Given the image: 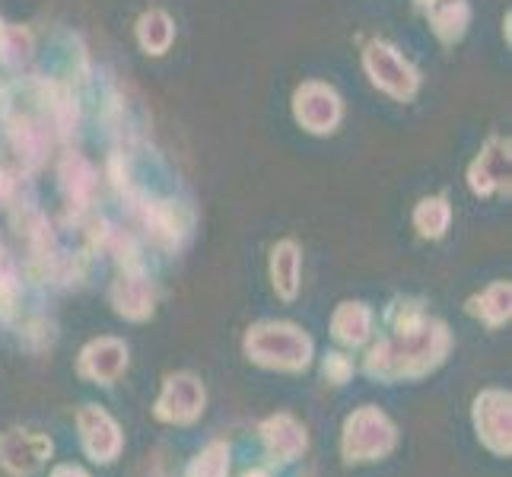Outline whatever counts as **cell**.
Returning <instances> with one entry per match:
<instances>
[{"label":"cell","mask_w":512,"mask_h":477,"mask_svg":"<svg viewBox=\"0 0 512 477\" xmlns=\"http://www.w3.org/2000/svg\"><path fill=\"white\" fill-rule=\"evenodd\" d=\"M452 344V334L446 322L427 318L411 334H395L392 341H379L366 357V373L395 379V376H420L427 369L446 360V350Z\"/></svg>","instance_id":"1"},{"label":"cell","mask_w":512,"mask_h":477,"mask_svg":"<svg viewBox=\"0 0 512 477\" xmlns=\"http://www.w3.org/2000/svg\"><path fill=\"white\" fill-rule=\"evenodd\" d=\"M360 64H363V74L369 80L373 90H379L382 96H388L392 102L408 105L420 96V86H423V74L420 67L404 55V51L388 42V39H366L360 48Z\"/></svg>","instance_id":"2"},{"label":"cell","mask_w":512,"mask_h":477,"mask_svg":"<svg viewBox=\"0 0 512 477\" xmlns=\"http://www.w3.org/2000/svg\"><path fill=\"white\" fill-rule=\"evenodd\" d=\"M249 360L268 369H306L312 360V338L293 322H258L245 334Z\"/></svg>","instance_id":"3"},{"label":"cell","mask_w":512,"mask_h":477,"mask_svg":"<svg viewBox=\"0 0 512 477\" xmlns=\"http://www.w3.org/2000/svg\"><path fill=\"white\" fill-rule=\"evenodd\" d=\"M290 112L299 131H306L309 137H331L338 134L344 125V96L338 93V86H331L325 80H303L293 90Z\"/></svg>","instance_id":"4"},{"label":"cell","mask_w":512,"mask_h":477,"mask_svg":"<svg viewBox=\"0 0 512 477\" xmlns=\"http://www.w3.org/2000/svg\"><path fill=\"white\" fill-rule=\"evenodd\" d=\"M509 175H512V140L503 134H490L465 169V185L474 198L490 201L497 194H509Z\"/></svg>","instance_id":"5"},{"label":"cell","mask_w":512,"mask_h":477,"mask_svg":"<svg viewBox=\"0 0 512 477\" xmlns=\"http://www.w3.org/2000/svg\"><path fill=\"white\" fill-rule=\"evenodd\" d=\"M392 446H395V430L379 411L366 408L347 420V436H344L347 462H373V458L385 455Z\"/></svg>","instance_id":"6"},{"label":"cell","mask_w":512,"mask_h":477,"mask_svg":"<svg viewBox=\"0 0 512 477\" xmlns=\"http://www.w3.org/2000/svg\"><path fill=\"white\" fill-rule=\"evenodd\" d=\"M109 299L112 306L121 318H128V322H147L153 315V284L150 277L140 271V268H121L118 280L109 290Z\"/></svg>","instance_id":"7"},{"label":"cell","mask_w":512,"mask_h":477,"mask_svg":"<svg viewBox=\"0 0 512 477\" xmlns=\"http://www.w3.org/2000/svg\"><path fill=\"white\" fill-rule=\"evenodd\" d=\"M201 411H204L201 382L191 373L169 376L166 388H163V398L156 401V414H160L163 420H172V423H191Z\"/></svg>","instance_id":"8"},{"label":"cell","mask_w":512,"mask_h":477,"mask_svg":"<svg viewBox=\"0 0 512 477\" xmlns=\"http://www.w3.org/2000/svg\"><path fill=\"white\" fill-rule=\"evenodd\" d=\"M58 185H61L64 198L70 204H74L77 210H86L93 204L96 191H99V172L83 153L64 150L61 163H58Z\"/></svg>","instance_id":"9"},{"label":"cell","mask_w":512,"mask_h":477,"mask_svg":"<svg viewBox=\"0 0 512 477\" xmlns=\"http://www.w3.org/2000/svg\"><path fill=\"white\" fill-rule=\"evenodd\" d=\"M474 420H478V436L484 443L497 455H509V395L484 392L474 401Z\"/></svg>","instance_id":"10"},{"label":"cell","mask_w":512,"mask_h":477,"mask_svg":"<svg viewBox=\"0 0 512 477\" xmlns=\"http://www.w3.org/2000/svg\"><path fill=\"white\" fill-rule=\"evenodd\" d=\"M48 455H51V443L42 436L20 433V430H10L7 436H0V462L16 477L39 471Z\"/></svg>","instance_id":"11"},{"label":"cell","mask_w":512,"mask_h":477,"mask_svg":"<svg viewBox=\"0 0 512 477\" xmlns=\"http://www.w3.org/2000/svg\"><path fill=\"white\" fill-rule=\"evenodd\" d=\"M128 366V347L121 344L118 338H99L90 341L80 353V373L93 382L109 385L115 382Z\"/></svg>","instance_id":"12"},{"label":"cell","mask_w":512,"mask_h":477,"mask_svg":"<svg viewBox=\"0 0 512 477\" xmlns=\"http://www.w3.org/2000/svg\"><path fill=\"white\" fill-rule=\"evenodd\" d=\"M175 20L163 7H147L134 20V42L147 58H166L175 45Z\"/></svg>","instance_id":"13"},{"label":"cell","mask_w":512,"mask_h":477,"mask_svg":"<svg viewBox=\"0 0 512 477\" xmlns=\"http://www.w3.org/2000/svg\"><path fill=\"white\" fill-rule=\"evenodd\" d=\"M271 287L274 293L284 299V303H293L299 293V277H303V249H299L296 239H280L271 245Z\"/></svg>","instance_id":"14"},{"label":"cell","mask_w":512,"mask_h":477,"mask_svg":"<svg viewBox=\"0 0 512 477\" xmlns=\"http://www.w3.org/2000/svg\"><path fill=\"white\" fill-rule=\"evenodd\" d=\"M80 433H83L86 452H90L96 462H112L121 449V436H118L115 420L96 408L80 411Z\"/></svg>","instance_id":"15"},{"label":"cell","mask_w":512,"mask_h":477,"mask_svg":"<svg viewBox=\"0 0 512 477\" xmlns=\"http://www.w3.org/2000/svg\"><path fill=\"white\" fill-rule=\"evenodd\" d=\"M427 23H430V32L439 39V45H458L468 35V26H471V4L468 0H443V4L430 7L427 13Z\"/></svg>","instance_id":"16"},{"label":"cell","mask_w":512,"mask_h":477,"mask_svg":"<svg viewBox=\"0 0 512 477\" xmlns=\"http://www.w3.org/2000/svg\"><path fill=\"white\" fill-rule=\"evenodd\" d=\"M331 334H334V341H341L347 347H360L369 334H373V309L360 303V299L357 303L347 299V303H341L331 315Z\"/></svg>","instance_id":"17"},{"label":"cell","mask_w":512,"mask_h":477,"mask_svg":"<svg viewBox=\"0 0 512 477\" xmlns=\"http://www.w3.org/2000/svg\"><path fill=\"white\" fill-rule=\"evenodd\" d=\"M512 303V287H509V280H493L490 287H484L481 293H474L468 299V315H474L478 322H484L487 328H500L509 322V309Z\"/></svg>","instance_id":"18"},{"label":"cell","mask_w":512,"mask_h":477,"mask_svg":"<svg viewBox=\"0 0 512 477\" xmlns=\"http://www.w3.org/2000/svg\"><path fill=\"white\" fill-rule=\"evenodd\" d=\"M414 229H417V236L420 239H443L449 233V226H452V204H449V194H427V198H420L414 204Z\"/></svg>","instance_id":"19"},{"label":"cell","mask_w":512,"mask_h":477,"mask_svg":"<svg viewBox=\"0 0 512 477\" xmlns=\"http://www.w3.org/2000/svg\"><path fill=\"white\" fill-rule=\"evenodd\" d=\"M261 433H264V439H268L271 452L284 458V462H293V458L306 449V430L299 427L293 417H287V414L268 420Z\"/></svg>","instance_id":"20"},{"label":"cell","mask_w":512,"mask_h":477,"mask_svg":"<svg viewBox=\"0 0 512 477\" xmlns=\"http://www.w3.org/2000/svg\"><path fill=\"white\" fill-rule=\"evenodd\" d=\"M32 51H35V42L26 26L0 20V64L7 70H23L32 58Z\"/></svg>","instance_id":"21"},{"label":"cell","mask_w":512,"mask_h":477,"mask_svg":"<svg viewBox=\"0 0 512 477\" xmlns=\"http://www.w3.org/2000/svg\"><path fill=\"white\" fill-rule=\"evenodd\" d=\"M229 471V458H226V446H210L207 452L198 455V462L191 465V477H226Z\"/></svg>","instance_id":"22"},{"label":"cell","mask_w":512,"mask_h":477,"mask_svg":"<svg viewBox=\"0 0 512 477\" xmlns=\"http://www.w3.org/2000/svg\"><path fill=\"white\" fill-rule=\"evenodd\" d=\"M16 299H20V280H16L13 268L0 264V322H10L16 315Z\"/></svg>","instance_id":"23"},{"label":"cell","mask_w":512,"mask_h":477,"mask_svg":"<svg viewBox=\"0 0 512 477\" xmlns=\"http://www.w3.org/2000/svg\"><path fill=\"white\" fill-rule=\"evenodd\" d=\"M322 369H325V376L331 379V382H347V376L353 373V363L344 357V353H328L325 357V363H322Z\"/></svg>","instance_id":"24"},{"label":"cell","mask_w":512,"mask_h":477,"mask_svg":"<svg viewBox=\"0 0 512 477\" xmlns=\"http://www.w3.org/2000/svg\"><path fill=\"white\" fill-rule=\"evenodd\" d=\"M55 477H86V474L80 468H74V465H64V468L55 471Z\"/></svg>","instance_id":"25"},{"label":"cell","mask_w":512,"mask_h":477,"mask_svg":"<svg viewBox=\"0 0 512 477\" xmlns=\"http://www.w3.org/2000/svg\"><path fill=\"white\" fill-rule=\"evenodd\" d=\"M436 4H443V0H414V7H417L420 13H427V10L436 7Z\"/></svg>","instance_id":"26"},{"label":"cell","mask_w":512,"mask_h":477,"mask_svg":"<svg viewBox=\"0 0 512 477\" xmlns=\"http://www.w3.org/2000/svg\"><path fill=\"white\" fill-rule=\"evenodd\" d=\"M245 477H264V474H261V471H255V474H245Z\"/></svg>","instance_id":"27"}]
</instances>
